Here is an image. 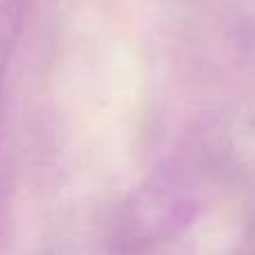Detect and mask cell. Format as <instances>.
I'll return each mask as SVG.
<instances>
[{
	"label": "cell",
	"instance_id": "cell-3",
	"mask_svg": "<svg viewBox=\"0 0 255 255\" xmlns=\"http://www.w3.org/2000/svg\"><path fill=\"white\" fill-rule=\"evenodd\" d=\"M4 74H7V67L0 65V88H2V81H4Z\"/></svg>",
	"mask_w": 255,
	"mask_h": 255
},
{
	"label": "cell",
	"instance_id": "cell-2",
	"mask_svg": "<svg viewBox=\"0 0 255 255\" xmlns=\"http://www.w3.org/2000/svg\"><path fill=\"white\" fill-rule=\"evenodd\" d=\"M244 253H247V255H255V233H253V238L247 242V247H244Z\"/></svg>",
	"mask_w": 255,
	"mask_h": 255
},
{
	"label": "cell",
	"instance_id": "cell-1",
	"mask_svg": "<svg viewBox=\"0 0 255 255\" xmlns=\"http://www.w3.org/2000/svg\"><path fill=\"white\" fill-rule=\"evenodd\" d=\"M199 199L177 170H161L121 202L108 233L112 253L148 255L172 242L195 220Z\"/></svg>",
	"mask_w": 255,
	"mask_h": 255
}]
</instances>
